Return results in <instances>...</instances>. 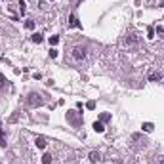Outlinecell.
Returning a JSON list of instances; mask_svg holds the SVG:
<instances>
[{
    "label": "cell",
    "mask_w": 164,
    "mask_h": 164,
    "mask_svg": "<svg viewBox=\"0 0 164 164\" xmlns=\"http://www.w3.org/2000/svg\"><path fill=\"white\" fill-rule=\"evenodd\" d=\"M71 57H73L74 61H84L86 59V48L84 46H76V48H73V52H71Z\"/></svg>",
    "instance_id": "obj_1"
},
{
    "label": "cell",
    "mask_w": 164,
    "mask_h": 164,
    "mask_svg": "<svg viewBox=\"0 0 164 164\" xmlns=\"http://www.w3.org/2000/svg\"><path fill=\"white\" fill-rule=\"evenodd\" d=\"M29 103H31V107H40V105H42V99H40V96H34V94H32L31 99H29Z\"/></svg>",
    "instance_id": "obj_2"
},
{
    "label": "cell",
    "mask_w": 164,
    "mask_h": 164,
    "mask_svg": "<svg viewBox=\"0 0 164 164\" xmlns=\"http://www.w3.org/2000/svg\"><path fill=\"white\" fill-rule=\"evenodd\" d=\"M88 158H90V162H94V164H96V162H101V155L97 153V151H92L90 155H88Z\"/></svg>",
    "instance_id": "obj_3"
},
{
    "label": "cell",
    "mask_w": 164,
    "mask_h": 164,
    "mask_svg": "<svg viewBox=\"0 0 164 164\" xmlns=\"http://www.w3.org/2000/svg\"><path fill=\"white\" fill-rule=\"evenodd\" d=\"M124 42H126V46H136L137 44V37H136V34H128Z\"/></svg>",
    "instance_id": "obj_4"
},
{
    "label": "cell",
    "mask_w": 164,
    "mask_h": 164,
    "mask_svg": "<svg viewBox=\"0 0 164 164\" xmlns=\"http://www.w3.org/2000/svg\"><path fill=\"white\" fill-rule=\"evenodd\" d=\"M149 80H153V82L162 80V73H158V71H156V73H151V74H149Z\"/></svg>",
    "instance_id": "obj_5"
},
{
    "label": "cell",
    "mask_w": 164,
    "mask_h": 164,
    "mask_svg": "<svg viewBox=\"0 0 164 164\" xmlns=\"http://www.w3.org/2000/svg\"><path fill=\"white\" fill-rule=\"evenodd\" d=\"M31 40L34 42V44H40V42H42V34H40V32H34V34L31 37Z\"/></svg>",
    "instance_id": "obj_6"
},
{
    "label": "cell",
    "mask_w": 164,
    "mask_h": 164,
    "mask_svg": "<svg viewBox=\"0 0 164 164\" xmlns=\"http://www.w3.org/2000/svg\"><path fill=\"white\" fill-rule=\"evenodd\" d=\"M37 147H38V149H44V147H46V139H44V137H37Z\"/></svg>",
    "instance_id": "obj_7"
},
{
    "label": "cell",
    "mask_w": 164,
    "mask_h": 164,
    "mask_svg": "<svg viewBox=\"0 0 164 164\" xmlns=\"http://www.w3.org/2000/svg\"><path fill=\"white\" fill-rule=\"evenodd\" d=\"M94 130H96V132H103V130H105V128H103V122H94Z\"/></svg>",
    "instance_id": "obj_8"
},
{
    "label": "cell",
    "mask_w": 164,
    "mask_h": 164,
    "mask_svg": "<svg viewBox=\"0 0 164 164\" xmlns=\"http://www.w3.org/2000/svg\"><path fill=\"white\" fill-rule=\"evenodd\" d=\"M69 21H71V27H78V21H76V15H74V14H71Z\"/></svg>",
    "instance_id": "obj_9"
},
{
    "label": "cell",
    "mask_w": 164,
    "mask_h": 164,
    "mask_svg": "<svg viewBox=\"0 0 164 164\" xmlns=\"http://www.w3.org/2000/svg\"><path fill=\"white\" fill-rule=\"evenodd\" d=\"M50 162H52V155L50 153H46V155L42 156V164H50Z\"/></svg>",
    "instance_id": "obj_10"
},
{
    "label": "cell",
    "mask_w": 164,
    "mask_h": 164,
    "mask_svg": "<svg viewBox=\"0 0 164 164\" xmlns=\"http://www.w3.org/2000/svg\"><path fill=\"white\" fill-rule=\"evenodd\" d=\"M141 128H143V132H153V124H151V122H145Z\"/></svg>",
    "instance_id": "obj_11"
},
{
    "label": "cell",
    "mask_w": 164,
    "mask_h": 164,
    "mask_svg": "<svg viewBox=\"0 0 164 164\" xmlns=\"http://www.w3.org/2000/svg\"><path fill=\"white\" fill-rule=\"evenodd\" d=\"M25 10H27V4H25V2H19V12H21V14H25Z\"/></svg>",
    "instance_id": "obj_12"
},
{
    "label": "cell",
    "mask_w": 164,
    "mask_h": 164,
    "mask_svg": "<svg viewBox=\"0 0 164 164\" xmlns=\"http://www.w3.org/2000/svg\"><path fill=\"white\" fill-rule=\"evenodd\" d=\"M0 145H2V147L6 145V139H4V132H2V128H0Z\"/></svg>",
    "instance_id": "obj_13"
},
{
    "label": "cell",
    "mask_w": 164,
    "mask_h": 164,
    "mask_svg": "<svg viewBox=\"0 0 164 164\" xmlns=\"http://www.w3.org/2000/svg\"><path fill=\"white\" fill-rule=\"evenodd\" d=\"M57 42H59V38H57V37H50V44L52 46H55Z\"/></svg>",
    "instance_id": "obj_14"
},
{
    "label": "cell",
    "mask_w": 164,
    "mask_h": 164,
    "mask_svg": "<svg viewBox=\"0 0 164 164\" xmlns=\"http://www.w3.org/2000/svg\"><path fill=\"white\" fill-rule=\"evenodd\" d=\"M25 27L31 31V29H34V23H32V21H27V23H25Z\"/></svg>",
    "instance_id": "obj_15"
},
{
    "label": "cell",
    "mask_w": 164,
    "mask_h": 164,
    "mask_svg": "<svg viewBox=\"0 0 164 164\" xmlns=\"http://www.w3.org/2000/svg\"><path fill=\"white\" fill-rule=\"evenodd\" d=\"M50 57H57V50H54V48H52V50H50Z\"/></svg>",
    "instance_id": "obj_16"
},
{
    "label": "cell",
    "mask_w": 164,
    "mask_h": 164,
    "mask_svg": "<svg viewBox=\"0 0 164 164\" xmlns=\"http://www.w3.org/2000/svg\"><path fill=\"white\" fill-rule=\"evenodd\" d=\"M86 107H88V109H94V107H96V103H94V101H88Z\"/></svg>",
    "instance_id": "obj_17"
},
{
    "label": "cell",
    "mask_w": 164,
    "mask_h": 164,
    "mask_svg": "<svg viewBox=\"0 0 164 164\" xmlns=\"http://www.w3.org/2000/svg\"><path fill=\"white\" fill-rule=\"evenodd\" d=\"M160 164H164V158H162V160H160Z\"/></svg>",
    "instance_id": "obj_18"
}]
</instances>
